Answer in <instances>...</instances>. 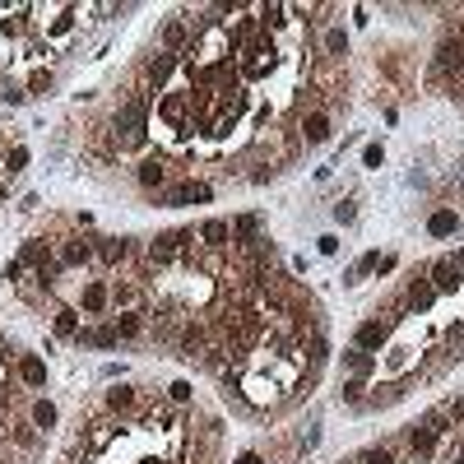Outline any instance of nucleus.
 I'll return each mask as SVG.
<instances>
[{"label":"nucleus","mask_w":464,"mask_h":464,"mask_svg":"<svg viewBox=\"0 0 464 464\" xmlns=\"http://www.w3.org/2000/svg\"><path fill=\"white\" fill-rule=\"evenodd\" d=\"M93 256H102L107 265H116V260L130 256V242H125V237H98V242H93Z\"/></svg>","instance_id":"0eeeda50"},{"label":"nucleus","mask_w":464,"mask_h":464,"mask_svg":"<svg viewBox=\"0 0 464 464\" xmlns=\"http://www.w3.org/2000/svg\"><path fill=\"white\" fill-rule=\"evenodd\" d=\"M455 265H460V269H464V251H460V256H455Z\"/></svg>","instance_id":"58836bf2"},{"label":"nucleus","mask_w":464,"mask_h":464,"mask_svg":"<svg viewBox=\"0 0 464 464\" xmlns=\"http://www.w3.org/2000/svg\"><path fill=\"white\" fill-rule=\"evenodd\" d=\"M325 51H330V56H343V51H348V33L330 28V33H325Z\"/></svg>","instance_id":"5701e85b"},{"label":"nucleus","mask_w":464,"mask_h":464,"mask_svg":"<svg viewBox=\"0 0 464 464\" xmlns=\"http://www.w3.org/2000/svg\"><path fill=\"white\" fill-rule=\"evenodd\" d=\"M432 302H436V288H432V283H422V278H413V288H409V307L427 311Z\"/></svg>","instance_id":"2eb2a0df"},{"label":"nucleus","mask_w":464,"mask_h":464,"mask_svg":"<svg viewBox=\"0 0 464 464\" xmlns=\"http://www.w3.org/2000/svg\"><path fill=\"white\" fill-rule=\"evenodd\" d=\"M19 381L24 386H46V362L37 353H19Z\"/></svg>","instance_id":"423d86ee"},{"label":"nucleus","mask_w":464,"mask_h":464,"mask_svg":"<svg viewBox=\"0 0 464 464\" xmlns=\"http://www.w3.org/2000/svg\"><path fill=\"white\" fill-rule=\"evenodd\" d=\"M228 223H223V218H209V223H204V228H200V242H204V247H228Z\"/></svg>","instance_id":"ddd939ff"},{"label":"nucleus","mask_w":464,"mask_h":464,"mask_svg":"<svg viewBox=\"0 0 464 464\" xmlns=\"http://www.w3.org/2000/svg\"><path fill=\"white\" fill-rule=\"evenodd\" d=\"M232 464H265V460H260V455H256V450H247V455H237V460H232Z\"/></svg>","instance_id":"e433bc0d"},{"label":"nucleus","mask_w":464,"mask_h":464,"mask_svg":"<svg viewBox=\"0 0 464 464\" xmlns=\"http://www.w3.org/2000/svg\"><path fill=\"white\" fill-rule=\"evenodd\" d=\"M190 242V232H163V237H154V247H149V260L154 265H168L177 251Z\"/></svg>","instance_id":"f03ea898"},{"label":"nucleus","mask_w":464,"mask_h":464,"mask_svg":"<svg viewBox=\"0 0 464 464\" xmlns=\"http://www.w3.org/2000/svg\"><path fill=\"white\" fill-rule=\"evenodd\" d=\"M455 228H460V214H455V209H436V214L427 218V237H450Z\"/></svg>","instance_id":"6e6552de"},{"label":"nucleus","mask_w":464,"mask_h":464,"mask_svg":"<svg viewBox=\"0 0 464 464\" xmlns=\"http://www.w3.org/2000/svg\"><path fill=\"white\" fill-rule=\"evenodd\" d=\"M409 446H413V455H432L436 432L427 427V422H413V427H409Z\"/></svg>","instance_id":"9d476101"},{"label":"nucleus","mask_w":464,"mask_h":464,"mask_svg":"<svg viewBox=\"0 0 464 464\" xmlns=\"http://www.w3.org/2000/svg\"><path fill=\"white\" fill-rule=\"evenodd\" d=\"M28 149H24V144H15V149H10V154H5V168H10V172H24V168H28Z\"/></svg>","instance_id":"393cba45"},{"label":"nucleus","mask_w":464,"mask_h":464,"mask_svg":"<svg viewBox=\"0 0 464 464\" xmlns=\"http://www.w3.org/2000/svg\"><path fill=\"white\" fill-rule=\"evenodd\" d=\"M15 441L19 446H37V432L33 427H15Z\"/></svg>","instance_id":"473e14b6"},{"label":"nucleus","mask_w":464,"mask_h":464,"mask_svg":"<svg viewBox=\"0 0 464 464\" xmlns=\"http://www.w3.org/2000/svg\"><path fill=\"white\" fill-rule=\"evenodd\" d=\"M172 70H177V56H168V51H158L154 61H149V79H154V84H163Z\"/></svg>","instance_id":"a211bd4d"},{"label":"nucleus","mask_w":464,"mask_h":464,"mask_svg":"<svg viewBox=\"0 0 464 464\" xmlns=\"http://www.w3.org/2000/svg\"><path fill=\"white\" fill-rule=\"evenodd\" d=\"M135 181L144 186V190H154V186H163V181H168V168H163V163H158V158H149V163H139Z\"/></svg>","instance_id":"1a4fd4ad"},{"label":"nucleus","mask_w":464,"mask_h":464,"mask_svg":"<svg viewBox=\"0 0 464 464\" xmlns=\"http://www.w3.org/2000/svg\"><path fill=\"white\" fill-rule=\"evenodd\" d=\"M168 395H172V400H177V404H190V395H195V386H190V381H172V386H168Z\"/></svg>","instance_id":"c85d7f7f"},{"label":"nucleus","mask_w":464,"mask_h":464,"mask_svg":"<svg viewBox=\"0 0 464 464\" xmlns=\"http://www.w3.org/2000/svg\"><path fill=\"white\" fill-rule=\"evenodd\" d=\"M381 163H386V149H381V144H367V149H362V168H381Z\"/></svg>","instance_id":"7c9ffc66"},{"label":"nucleus","mask_w":464,"mask_h":464,"mask_svg":"<svg viewBox=\"0 0 464 464\" xmlns=\"http://www.w3.org/2000/svg\"><path fill=\"white\" fill-rule=\"evenodd\" d=\"M334 251H339V237H330V232H325V237H321V256H334Z\"/></svg>","instance_id":"c9c22d12"},{"label":"nucleus","mask_w":464,"mask_h":464,"mask_svg":"<svg viewBox=\"0 0 464 464\" xmlns=\"http://www.w3.org/2000/svg\"><path fill=\"white\" fill-rule=\"evenodd\" d=\"M79 302H84V311H102L111 302V293H107V283H89V288H84V297H79Z\"/></svg>","instance_id":"f3484780"},{"label":"nucleus","mask_w":464,"mask_h":464,"mask_svg":"<svg viewBox=\"0 0 464 464\" xmlns=\"http://www.w3.org/2000/svg\"><path fill=\"white\" fill-rule=\"evenodd\" d=\"M111 330H116V339H135L139 330H144V316H139V311H121V316L111 321Z\"/></svg>","instance_id":"9b49d317"},{"label":"nucleus","mask_w":464,"mask_h":464,"mask_svg":"<svg viewBox=\"0 0 464 464\" xmlns=\"http://www.w3.org/2000/svg\"><path fill=\"white\" fill-rule=\"evenodd\" d=\"M460 464H464V455H460Z\"/></svg>","instance_id":"ea45409f"},{"label":"nucleus","mask_w":464,"mask_h":464,"mask_svg":"<svg viewBox=\"0 0 464 464\" xmlns=\"http://www.w3.org/2000/svg\"><path fill=\"white\" fill-rule=\"evenodd\" d=\"M325 357H330V343L316 339V343H311V362H325Z\"/></svg>","instance_id":"72a5a7b5"},{"label":"nucleus","mask_w":464,"mask_h":464,"mask_svg":"<svg viewBox=\"0 0 464 464\" xmlns=\"http://www.w3.org/2000/svg\"><path fill=\"white\" fill-rule=\"evenodd\" d=\"M427 274H432V288H436V293H455V288H460V274H464V269H460L455 260H436Z\"/></svg>","instance_id":"7ed1b4c3"},{"label":"nucleus","mask_w":464,"mask_h":464,"mask_svg":"<svg viewBox=\"0 0 464 464\" xmlns=\"http://www.w3.org/2000/svg\"><path fill=\"white\" fill-rule=\"evenodd\" d=\"M362 464H395V450L390 446H371V450H362Z\"/></svg>","instance_id":"a878e982"},{"label":"nucleus","mask_w":464,"mask_h":464,"mask_svg":"<svg viewBox=\"0 0 464 464\" xmlns=\"http://www.w3.org/2000/svg\"><path fill=\"white\" fill-rule=\"evenodd\" d=\"M302 139L307 144H325L330 139V111H307L302 116Z\"/></svg>","instance_id":"39448f33"},{"label":"nucleus","mask_w":464,"mask_h":464,"mask_svg":"<svg viewBox=\"0 0 464 464\" xmlns=\"http://www.w3.org/2000/svg\"><path fill=\"white\" fill-rule=\"evenodd\" d=\"M0 98H5V102H24L28 93H24V89H15V84H5V93H0Z\"/></svg>","instance_id":"f704fd0d"},{"label":"nucleus","mask_w":464,"mask_h":464,"mask_svg":"<svg viewBox=\"0 0 464 464\" xmlns=\"http://www.w3.org/2000/svg\"><path fill=\"white\" fill-rule=\"evenodd\" d=\"M446 413H450V418H464V400H455V404L446 409Z\"/></svg>","instance_id":"4c0bfd02"},{"label":"nucleus","mask_w":464,"mask_h":464,"mask_svg":"<svg viewBox=\"0 0 464 464\" xmlns=\"http://www.w3.org/2000/svg\"><path fill=\"white\" fill-rule=\"evenodd\" d=\"M343 367L348 371H357V376H367L376 362H371V353H362V348H353V353H343Z\"/></svg>","instance_id":"412c9836"},{"label":"nucleus","mask_w":464,"mask_h":464,"mask_svg":"<svg viewBox=\"0 0 464 464\" xmlns=\"http://www.w3.org/2000/svg\"><path fill=\"white\" fill-rule=\"evenodd\" d=\"M386 339H390V325H381V321H367V325H357V334H353V343L362 348V353H371V348H381Z\"/></svg>","instance_id":"20e7f679"},{"label":"nucleus","mask_w":464,"mask_h":464,"mask_svg":"<svg viewBox=\"0 0 464 464\" xmlns=\"http://www.w3.org/2000/svg\"><path fill=\"white\" fill-rule=\"evenodd\" d=\"M181 353L186 357H195V353H204V325H181Z\"/></svg>","instance_id":"f8f14e48"},{"label":"nucleus","mask_w":464,"mask_h":464,"mask_svg":"<svg viewBox=\"0 0 464 464\" xmlns=\"http://www.w3.org/2000/svg\"><path fill=\"white\" fill-rule=\"evenodd\" d=\"M19 265H33V269L42 274V269H51V251H46L42 242H28V247H24V260H19Z\"/></svg>","instance_id":"dca6fc26"},{"label":"nucleus","mask_w":464,"mask_h":464,"mask_svg":"<svg viewBox=\"0 0 464 464\" xmlns=\"http://www.w3.org/2000/svg\"><path fill=\"white\" fill-rule=\"evenodd\" d=\"M283 24H288V10H283V5H269V10H265V28H283Z\"/></svg>","instance_id":"c756f323"},{"label":"nucleus","mask_w":464,"mask_h":464,"mask_svg":"<svg viewBox=\"0 0 464 464\" xmlns=\"http://www.w3.org/2000/svg\"><path fill=\"white\" fill-rule=\"evenodd\" d=\"M163 46H168V56L177 51V46H186V24L181 19H172L168 28H163Z\"/></svg>","instance_id":"aec40b11"},{"label":"nucleus","mask_w":464,"mask_h":464,"mask_svg":"<svg viewBox=\"0 0 464 464\" xmlns=\"http://www.w3.org/2000/svg\"><path fill=\"white\" fill-rule=\"evenodd\" d=\"M51 84H56V79H51V70H37V75L28 79V93H37V98H42V93H51Z\"/></svg>","instance_id":"bb28decb"},{"label":"nucleus","mask_w":464,"mask_h":464,"mask_svg":"<svg viewBox=\"0 0 464 464\" xmlns=\"http://www.w3.org/2000/svg\"><path fill=\"white\" fill-rule=\"evenodd\" d=\"M56 334H65V339H75V334H79L75 311H56Z\"/></svg>","instance_id":"b1692460"},{"label":"nucleus","mask_w":464,"mask_h":464,"mask_svg":"<svg viewBox=\"0 0 464 464\" xmlns=\"http://www.w3.org/2000/svg\"><path fill=\"white\" fill-rule=\"evenodd\" d=\"M334 218H339V223H353V218H357L353 200H339V204H334Z\"/></svg>","instance_id":"2f4dec72"},{"label":"nucleus","mask_w":464,"mask_h":464,"mask_svg":"<svg viewBox=\"0 0 464 464\" xmlns=\"http://www.w3.org/2000/svg\"><path fill=\"white\" fill-rule=\"evenodd\" d=\"M33 427H56V404H51V400L33 404Z\"/></svg>","instance_id":"6ab92c4d"},{"label":"nucleus","mask_w":464,"mask_h":464,"mask_svg":"<svg viewBox=\"0 0 464 464\" xmlns=\"http://www.w3.org/2000/svg\"><path fill=\"white\" fill-rule=\"evenodd\" d=\"M107 404H111V409H130V404H135V386H111L107 390Z\"/></svg>","instance_id":"4be33fe9"},{"label":"nucleus","mask_w":464,"mask_h":464,"mask_svg":"<svg viewBox=\"0 0 464 464\" xmlns=\"http://www.w3.org/2000/svg\"><path fill=\"white\" fill-rule=\"evenodd\" d=\"M432 70H436L441 79H460V75H464V37H460V33H455V37H441Z\"/></svg>","instance_id":"f257e3e1"},{"label":"nucleus","mask_w":464,"mask_h":464,"mask_svg":"<svg viewBox=\"0 0 464 464\" xmlns=\"http://www.w3.org/2000/svg\"><path fill=\"white\" fill-rule=\"evenodd\" d=\"M362 390H367V386H362V376H353V381H343V390H339V395H343L348 404H362Z\"/></svg>","instance_id":"cd10ccee"},{"label":"nucleus","mask_w":464,"mask_h":464,"mask_svg":"<svg viewBox=\"0 0 464 464\" xmlns=\"http://www.w3.org/2000/svg\"><path fill=\"white\" fill-rule=\"evenodd\" d=\"M93 260V242H65L61 247V265H89Z\"/></svg>","instance_id":"4468645a"}]
</instances>
